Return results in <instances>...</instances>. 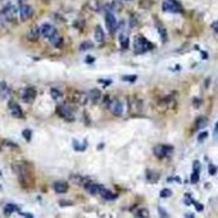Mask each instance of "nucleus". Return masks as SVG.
<instances>
[{"mask_svg":"<svg viewBox=\"0 0 218 218\" xmlns=\"http://www.w3.org/2000/svg\"><path fill=\"white\" fill-rule=\"evenodd\" d=\"M199 172H200V171H194V172H193L191 180H190V181H191V183H196V182L199 181Z\"/></svg>","mask_w":218,"mask_h":218,"instance_id":"nucleus-35","label":"nucleus"},{"mask_svg":"<svg viewBox=\"0 0 218 218\" xmlns=\"http://www.w3.org/2000/svg\"><path fill=\"white\" fill-rule=\"evenodd\" d=\"M32 14H34V9L30 4L27 3H23L21 2L19 3V15H21V19L22 21H27L32 17Z\"/></svg>","mask_w":218,"mask_h":218,"instance_id":"nucleus-8","label":"nucleus"},{"mask_svg":"<svg viewBox=\"0 0 218 218\" xmlns=\"http://www.w3.org/2000/svg\"><path fill=\"white\" fill-rule=\"evenodd\" d=\"M171 195H172V191H171L170 189H163L162 191H160V198H163V199H164V198H170Z\"/></svg>","mask_w":218,"mask_h":218,"instance_id":"nucleus-34","label":"nucleus"},{"mask_svg":"<svg viewBox=\"0 0 218 218\" xmlns=\"http://www.w3.org/2000/svg\"><path fill=\"white\" fill-rule=\"evenodd\" d=\"M206 118L205 117H199L198 119L195 121V127L196 128H203L204 126H206Z\"/></svg>","mask_w":218,"mask_h":218,"instance_id":"nucleus-29","label":"nucleus"},{"mask_svg":"<svg viewBox=\"0 0 218 218\" xmlns=\"http://www.w3.org/2000/svg\"><path fill=\"white\" fill-rule=\"evenodd\" d=\"M194 107H199L200 105V99H194Z\"/></svg>","mask_w":218,"mask_h":218,"instance_id":"nucleus-44","label":"nucleus"},{"mask_svg":"<svg viewBox=\"0 0 218 218\" xmlns=\"http://www.w3.org/2000/svg\"><path fill=\"white\" fill-rule=\"evenodd\" d=\"M111 100H112L111 97H109L108 95H105V96H104V99H103V107H104V108H108V107H109V103H111Z\"/></svg>","mask_w":218,"mask_h":218,"instance_id":"nucleus-38","label":"nucleus"},{"mask_svg":"<svg viewBox=\"0 0 218 218\" xmlns=\"http://www.w3.org/2000/svg\"><path fill=\"white\" fill-rule=\"evenodd\" d=\"M21 214L23 216V217H26V218H34V216L30 214V213H21Z\"/></svg>","mask_w":218,"mask_h":218,"instance_id":"nucleus-46","label":"nucleus"},{"mask_svg":"<svg viewBox=\"0 0 218 218\" xmlns=\"http://www.w3.org/2000/svg\"><path fill=\"white\" fill-rule=\"evenodd\" d=\"M100 195H101L104 199H107V200H114V199L117 198V195H116V194L112 193V191H109V190L105 189L104 186H103L101 190H100Z\"/></svg>","mask_w":218,"mask_h":218,"instance_id":"nucleus-21","label":"nucleus"},{"mask_svg":"<svg viewBox=\"0 0 218 218\" xmlns=\"http://www.w3.org/2000/svg\"><path fill=\"white\" fill-rule=\"evenodd\" d=\"M13 170L15 173H17L22 186H25V187L31 186L32 174H31V171L28 170V167H27V164L25 162H15L13 164Z\"/></svg>","mask_w":218,"mask_h":218,"instance_id":"nucleus-1","label":"nucleus"},{"mask_svg":"<svg viewBox=\"0 0 218 218\" xmlns=\"http://www.w3.org/2000/svg\"><path fill=\"white\" fill-rule=\"evenodd\" d=\"M50 95H51V97H53L54 100L59 101L63 97V92L61 90H58V89H51L50 90Z\"/></svg>","mask_w":218,"mask_h":218,"instance_id":"nucleus-28","label":"nucleus"},{"mask_svg":"<svg viewBox=\"0 0 218 218\" xmlns=\"http://www.w3.org/2000/svg\"><path fill=\"white\" fill-rule=\"evenodd\" d=\"M206 137H208V132H206V131H203V132H200L198 135V141H199V143H203Z\"/></svg>","mask_w":218,"mask_h":218,"instance_id":"nucleus-36","label":"nucleus"},{"mask_svg":"<svg viewBox=\"0 0 218 218\" xmlns=\"http://www.w3.org/2000/svg\"><path fill=\"white\" fill-rule=\"evenodd\" d=\"M3 13L8 18V21L12 22V23H14L17 21V8L9 0H3Z\"/></svg>","mask_w":218,"mask_h":218,"instance_id":"nucleus-3","label":"nucleus"},{"mask_svg":"<svg viewBox=\"0 0 218 218\" xmlns=\"http://www.w3.org/2000/svg\"><path fill=\"white\" fill-rule=\"evenodd\" d=\"M57 113L61 116L63 119H65V121H68V122H72L74 121V113H73V109L71 108L68 104H61V105H58L57 108Z\"/></svg>","mask_w":218,"mask_h":218,"instance_id":"nucleus-5","label":"nucleus"},{"mask_svg":"<svg viewBox=\"0 0 218 218\" xmlns=\"http://www.w3.org/2000/svg\"><path fill=\"white\" fill-rule=\"evenodd\" d=\"M8 108H9L10 114H12L14 118H22V117H23V111H22L21 105L18 104L17 101L10 100V101L8 103Z\"/></svg>","mask_w":218,"mask_h":218,"instance_id":"nucleus-9","label":"nucleus"},{"mask_svg":"<svg viewBox=\"0 0 218 218\" xmlns=\"http://www.w3.org/2000/svg\"><path fill=\"white\" fill-rule=\"evenodd\" d=\"M19 210V206L15 205V204H7L4 206V213L5 216H10L13 212H18Z\"/></svg>","mask_w":218,"mask_h":218,"instance_id":"nucleus-26","label":"nucleus"},{"mask_svg":"<svg viewBox=\"0 0 218 218\" xmlns=\"http://www.w3.org/2000/svg\"><path fill=\"white\" fill-rule=\"evenodd\" d=\"M162 9L167 13H182V7L177 0H163L162 3Z\"/></svg>","mask_w":218,"mask_h":218,"instance_id":"nucleus-4","label":"nucleus"},{"mask_svg":"<svg viewBox=\"0 0 218 218\" xmlns=\"http://www.w3.org/2000/svg\"><path fill=\"white\" fill-rule=\"evenodd\" d=\"M128 107H130V112L135 113V112H140L141 111V104L139 100H136L135 97H130L128 101Z\"/></svg>","mask_w":218,"mask_h":218,"instance_id":"nucleus-18","label":"nucleus"},{"mask_svg":"<svg viewBox=\"0 0 218 218\" xmlns=\"http://www.w3.org/2000/svg\"><path fill=\"white\" fill-rule=\"evenodd\" d=\"M193 204L195 205V208H196V210H198V212H201V210H203V209H204V206H203V205H201L200 203H196V201H194V203H193Z\"/></svg>","mask_w":218,"mask_h":218,"instance_id":"nucleus-42","label":"nucleus"},{"mask_svg":"<svg viewBox=\"0 0 218 218\" xmlns=\"http://www.w3.org/2000/svg\"><path fill=\"white\" fill-rule=\"evenodd\" d=\"M8 96H9V87H8L7 82L2 81V82H0V97H2V99H7Z\"/></svg>","mask_w":218,"mask_h":218,"instance_id":"nucleus-22","label":"nucleus"},{"mask_svg":"<svg viewBox=\"0 0 218 218\" xmlns=\"http://www.w3.org/2000/svg\"><path fill=\"white\" fill-rule=\"evenodd\" d=\"M72 100L74 103H77V104L85 105L87 103V100H90V99H89V94H85V92H82V91H73Z\"/></svg>","mask_w":218,"mask_h":218,"instance_id":"nucleus-12","label":"nucleus"},{"mask_svg":"<svg viewBox=\"0 0 218 218\" xmlns=\"http://www.w3.org/2000/svg\"><path fill=\"white\" fill-rule=\"evenodd\" d=\"M22 135H23V137L27 140V141H30L31 140V131L30 130H23V132H22Z\"/></svg>","mask_w":218,"mask_h":218,"instance_id":"nucleus-37","label":"nucleus"},{"mask_svg":"<svg viewBox=\"0 0 218 218\" xmlns=\"http://www.w3.org/2000/svg\"><path fill=\"white\" fill-rule=\"evenodd\" d=\"M40 30H41V35L48 40L50 39V37H53L58 32L55 30V27H54L53 25H50V23H42L41 27H40Z\"/></svg>","mask_w":218,"mask_h":218,"instance_id":"nucleus-10","label":"nucleus"},{"mask_svg":"<svg viewBox=\"0 0 218 218\" xmlns=\"http://www.w3.org/2000/svg\"><path fill=\"white\" fill-rule=\"evenodd\" d=\"M108 109L112 112V114H114V116H122V113H123V107L118 99H112L111 103H109Z\"/></svg>","mask_w":218,"mask_h":218,"instance_id":"nucleus-11","label":"nucleus"},{"mask_svg":"<svg viewBox=\"0 0 218 218\" xmlns=\"http://www.w3.org/2000/svg\"><path fill=\"white\" fill-rule=\"evenodd\" d=\"M158 210H159V213H160V217H162V218H170L168 213H167V212H166L164 209L162 208V206H159V208H158Z\"/></svg>","mask_w":218,"mask_h":218,"instance_id":"nucleus-39","label":"nucleus"},{"mask_svg":"<svg viewBox=\"0 0 218 218\" xmlns=\"http://www.w3.org/2000/svg\"><path fill=\"white\" fill-rule=\"evenodd\" d=\"M71 180L74 182V183H77V185H82V186H85V185L90 181V180H87L82 176H78V174H73V176H71Z\"/></svg>","mask_w":218,"mask_h":218,"instance_id":"nucleus-23","label":"nucleus"},{"mask_svg":"<svg viewBox=\"0 0 218 218\" xmlns=\"http://www.w3.org/2000/svg\"><path fill=\"white\" fill-rule=\"evenodd\" d=\"M123 2H131V0H123Z\"/></svg>","mask_w":218,"mask_h":218,"instance_id":"nucleus-48","label":"nucleus"},{"mask_svg":"<svg viewBox=\"0 0 218 218\" xmlns=\"http://www.w3.org/2000/svg\"><path fill=\"white\" fill-rule=\"evenodd\" d=\"M214 135H216V136L218 135V122H217V124H216V127H214Z\"/></svg>","mask_w":218,"mask_h":218,"instance_id":"nucleus-47","label":"nucleus"},{"mask_svg":"<svg viewBox=\"0 0 218 218\" xmlns=\"http://www.w3.org/2000/svg\"><path fill=\"white\" fill-rule=\"evenodd\" d=\"M119 44H121V48L123 49V50H127L128 49V44H130L128 36L126 34H123V32L119 35Z\"/></svg>","mask_w":218,"mask_h":218,"instance_id":"nucleus-25","label":"nucleus"},{"mask_svg":"<svg viewBox=\"0 0 218 218\" xmlns=\"http://www.w3.org/2000/svg\"><path fill=\"white\" fill-rule=\"evenodd\" d=\"M136 216L139 218H149V210L146 208H140L137 212H136Z\"/></svg>","mask_w":218,"mask_h":218,"instance_id":"nucleus-31","label":"nucleus"},{"mask_svg":"<svg viewBox=\"0 0 218 218\" xmlns=\"http://www.w3.org/2000/svg\"><path fill=\"white\" fill-rule=\"evenodd\" d=\"M94 62H95V58H92V57H86V63L91 64V63H94Z\"/></svg>","mask_w":218,"mask_h":218,"instance_id":"nucleus-43","label":"nucleus"},{"mask_svg":"<svg viewBox=\"0 0 218 218\" xmlns=\"http://www.w3.org/2000/svg\"><path fill=\"white\" fill-rule=\"evenodd\" d=\"M35 97H36V90L34 87H27L22 92V99L26 103H32L35 100Z\"/></svg>","mask_w":218,"mask_h":218,"instance_id":"nucleus-13","label":"nucleus"},{"mask_svg":"<svg viewBox=\"0 0 218 218\" xmlns=\"http://www.w3.org/2000/svg\"><path fill=\"white\" fill-rule=\"evenodd\" d=\"M105 25H107V28L111 34H114L118 28V22L114 13L112 12L109 8H107V12H105Z\"/></svg>","mask_w":218,"mask_h":218,"instance_id":"nucleus-6","label":"nucleus"},{"mask_svg":"<svg viewBox=\"0 0 218 218\" xmlns=\"http://www.w3.org/2000/svg\"><path fill=\"white\" fill-rule=\"evenodd\" d=\"M209 173L212 174V176H214V174L217 173V167L213 166V164H209Z\"/></svg>","mask_w":218,"mask_h":218,"instance_id":"nucleus-41","label":"nucleus"},{"mask_svg":"<svg viewBox=\"0 0 218 218\" xmlns=\"http://www.w3.org/2000/svg\"><path fill=\"white\" fill-rule=\"evenodd\" d=\"M94 48V44H92L91 41H85V42H82L80 45V50H89V49H92Z\"/></svg>","mask_w":218,"mask_h":218,"instance_id":"nucleus-32","label":"nucleus"},{"mask_svg":"<svg viewBox=\"0 0 218 218\" xmlns=\"http://www.w3.org/2000/svg\"><path fill=\"white\" fill-rule=\"evenodd\" d=\"M89 99L91 103H94V104H96V103H99V100L101 99V92L100 90H97V89H92L89 91Z\"/></svg>","mask_w":218,"mask_h":218,"instance_id":"nucleus-17","label":"nucleus"},{"mask_svg":"<svg viewBox=\"0 0 218 218\" xmlns=\"http://www.w3.org/2000/svg\"><path fill=\"white\" fill-rule=\"evenodd\" d=\"M154 49V44H151L144 36H136L134 40V51L135 54H145Z\"/></svg>","mask_w":218,"mask_h":218,"instance_id":"nucleus-2","label":"nucleus"},{"mask_svg":"<svg viewBox=\"0 0 218 218\" xmlns=\"http://www.w3.org/2000/svg\"><path fill=\"white\" fill-rule=\"evenodd\" d=\"M155 26H157L158 32H159V35H160L162 41H163V42H166V41H167V31H166V28H164V27H163L160 23H157Z\"/></svg>","mask_w":218,"mask_h":218,"instance_id":"nucleus-27","label":"nucleus"},{"mask_svg":"<svg viewBox=\"0 0 218 218\" xmlns=\"http://www.w3.org/2000/svg\"><path fill=\"white\" fill-rule=\"evenodd\" d=\"M191 203H194V200L191 199L190 194H186V195H185V204H186V205H190Z\"/></svg>","mask_w":218,"mask_h":218,"instance_id":"nucleus-40","label":"nucleus"},{"mask_svg":"<svg viewBox=\"0 0 218 218\" xmlns=\"http://www.w3.org/2000/svg\"><path fill=\"white\" fill-rule=\"evenodd\" d=\"M146 178H148L149 182L154 183V182H157L158 180H159V173L155 172V171H150L149 170L148 172H146Z\"/></svg>","mask_w":218,"mask_h":218,"instance_id":"nucleus-24","label":"nucleus"},{"mask_svg":"<svg viewBox=\"0 0 218 218\" xmlns=\"http://www.w3.org/2000/svg\"><path fill=\"white\" fill-rule=\"evenodd\" d=\"M53 187L55 190V193H58V194H64L68 191V183L64 181H57Z\"/></svg>","mask_w":218,"mask_h":218,"instance_id":"nucleus-16","label":"nucleus"},{"mask_svg":"<svg viewBox=\"0 0 218 218\" xmlns=\"http://www.w3.org/2000/svg\"><path fill=\"white\" fill-rule=\"evenodd\" d=\"M213 30H214V31L217 32V34H218V21L213 23Z\"/></svg>","mask_w":218,"mask_h":218,"instance_id":"nucleus-45","label":"nucleus"},{"mask_svg":"<svg viewBox=\"0 0 218 218\" xmlns=\"http://www.w3.org/2000/svg\"><path fill=\"white\" fill-rule=\"evenodd\" d=\"M8 23H9V21L2 10V12H0V28H5V27L8 26Z\"/></svg>","mask_w":218,"mask_h":218,"instance_id":"nucleus-30","label":"nucleus"},{"mask_svg":"<svg viewBox=\"0 0 218 218\" xmlns=\"http://www.w3.org/2000/svg\"><path fill=\"white\" fill-rule=\"evenodd\" d=\"M84 187L86 189V191L89 193V194H91V195H97V194H100V190H101L103 186H101V185H99V183H95V182H92V181H89Z\"/></svg>","mask_w":218,"mask_h":218,"instance_id":"nucleus-14","label":"nucleus"},{"mask_svg":"<svg viewBox=\"0 0 218 218\" xmlns=\"http://www.w3.org/2000/svg\"><path fill=\"white\" fill-rule=\"evenodd\" d=\"M154 155L158 157L159 159H163V158H167V157H170L172 155V153H173V148L170 145H157L155 148H154Z\"/></svg>","mask_w":218,"mask_h":218,"instance_id":"nucleus-7","label":"nucleus"},{"mask_svg":"<svg viewBox=\"0 0 218 218\" xmlns=\"http://www.w3.org/2000/svg\"><path fill=\"white\" fill-rule=\"evenodd\" d=\"M123 81H127V82H135L137 80V76L136 74H130V76H123L122 77Z\"/></svg>","mask_w":218,"mask_h":218,"instance_id":"nucleus-33","label":"nucleus"},{"mask_svg":"<svg viewBox=\"0 0 218 218\" xmlns=\"http://www.w3.org/2000/svg\"><path fill=\"white\" fill-rule=\"evenodd\" d=\"M49 41H50L51 45H54L55 48H61L62 44H63V37L59 35V32H57V34L54 35L53 37H50V39H49Z\"/></svg>","mask_w":218,"mask_h":218,"instance_id":"nucleus-20","label":"nucleus"},{"mask_svg":"<svg viewBox=\"0 0 218 218\" xmlns=\"http://www.w3.org/2000/svg\"><path fill=\"white\" fill-rule=\"evenodd\" d=\"M40 35H41L40 27L34 26V27H31L30 31H28V34H27V39H28L30 41H37V40H39V37H40Z\"/></svg>","mask_w":218,"mask_h":218,"instance_id":"nucleus-15","label":"nucleus"},{"mask_svg":"<svg viewBox=\"0 0 218 218\" xmlns=\"http://www.w3.org/2000/svg\"><path fill=\"white\" fill-rule=\"evenodd\" d=\"M94 37H95L96 42H99V44H103V42L105 41V35H104V31H103V28H101L100 26H96L95 32H94Z\"/></svg>","mask_w":218,"mask_h":218,"instance_id":"nucleus-19","label":"nucleus"}]
</instances>
